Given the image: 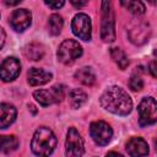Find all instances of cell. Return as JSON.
Here are the masks:
<instances>
[{
  "mask_svg": "<svg viewBox=\"0 0 157 157\" xmlns=\"http://www.w3.org/2000/svg\"><path fill=\"white\" fill-rule=\"evenodd\" d=\"M99 103L105 110L123 117L128 115L132 109V101L130 96L118 86H112L105 90L101 96Z\"/></svg>",
  "mask_w": 157,
  "mask_h": 157,
  "instance_id": "1",
  "label": "cell"
},
{
  "mask_svg": "<svg viewBox=\"0 0 157 157\" xmlns=\"http://www.w3.org/2000/svg\"><path fill=\"white\" fill-rule=\"evenodd\" d=\"M55 146H56V137L49 128L42 126L36 130L31 142L32 152L36 156L49 157L53 153Z\"/></svg>",
  "mask_w": 157,
  "mask_h": 157,
  "instance_id": "2",
  "label": "cell"
},
{
  "mask_svg": "<svg viewBox=\"0 0 157 157\" xmlns=\"http://www.w3.org/2000/svg\"><path fill=\"white\" fill-rule=\"evenodd\" d=\"M101 37L104 42L110 43L115 39L114 28V13L110 7V2H102V23H101Z\"/></svg>",
  "mask_w": 157,
  "mask_h": 157,
  "instance_id": "3",
  "label": "cell"
},
{
  "mask_svg": "<svg viewBox=\"0 0 157 157\" xmlns=\"http://www.w3.org/2000/svg\"><path fill=\"white\" fill-rule=\"evenodd\" d=\"M139 124L141 126L152 125L157 120V103L153 97H145L137 107Z\"/></svg>",
  "mask_w": 157,
  "mask_h": 157,
  "instance_id": "4",
  "label": "cell"
},
{
  "mask_svg": "<svg viewBox=\"0 0 157 157\" xmlns=\"http://www.w3.org/2000/svg\"><path fill=\"white\" fill-rule=\"evenodd\" d=\"M81 55H82V47L78 44V42L74 39H66L59 45L58 59L65 65L72 64Z\"/></svg>",
  "mask_w": 157,
  "mask_h": 157,
  "instance_id": "5",
  "label": "cell"
},
{
  "mask_svg": "<svg viewBox=\"0 0 157 157\" xmlns=\"http://www.w3.org/2000/svg\"><path fill=\"white\" fill-rule=\"evenodd\" d=\"M64 96H65V87L63 85H55L49 90H38L34 91L33 93L36 101L43 107L61 102Z\"/></svg>",
  "mask_w": 157,
  "mask_h": 157,
  "instance_id": "6",
  "label": "cell"
},
{
  "mask_svg": "<svg viewBox=\"0 0 157 157\" xmlns=\"http://www.w3.org/2000/svg\"><path fill=\"white\" fill-rule=\"evenodd\" d=\"M85 152L83 140L78 131L75 128L67 130L66 141H65V153L67 157H82Z\"/></svg>",
  "mask_w": 157,
  "mask_h": 157,
  "instance_id": "7",
  "label": "cell"
},
{
  "mask_svg": "<svg viewBox=\"0 0 157 157\" xmlns=\"http://www.w3.org/2000/svg\"><path fill=\"white\" fill-rule=\"evenodd\" d=\"M90 134L97 145L105 146L112 140L113 130L109 124H107L105 121L98 120V121H93L90 125Z\"/></svg>",
  "mask_w": 157,
  "mask_h": 157,
  "instance_id": "8",
  "label": "cell"
},
{
  "mask_svg": "<svg viewBox=\"0 0 157 157\" xmlns=\"http://www.w3.org/2000/svg\"><path fill=\"white\" fill-rule=\"evenodd\" d=\"M72 33L82 40H90L92 34V25L91 18L86 13H77L72 18L71 22Z\"/></svg>",
  "mask_w": 157,
  "mask_h": 157,
  "instance_id": "9",
  "label": "cell"
},
{
  "mask_svg": "<svg viewBox=\"0 0 157 157\" xmlns=\"http://www.w3.org/2000/svg\"><path fill=\"white\" fill-rule=\"evenodd\" d=\"M21 72V64L20 60L11 56L5 59L0 65V78L5 82L13 81Z\"/></svg>",
  "mask_w": 157,
  "mask_h": 157,
  "instance_id": "10",
  "label": "cell"
},
{
  "mask_svg": "<svg viewBox=\"0 0 157 157\" xmlns=\"http://www.w3.org/2000/svg\"><path fill=\"white\" fill-rule=\"evenodd\" d=\"M32 15L27 9L15 10L10 16V25L16 32H23L31 25Z\"/></svg>",
  "mask_w": 157,
  "mask_h": 157,
  "instance_id": "11",
  "label": "cell"
},
{
  "mask_svg": "<svg viewBox=\"0 0 157 157\" xmlns=\"http://www.w3.org/2000/svg\"><path fill=\"white\" fill-rule=\"evenodd\" d=\"M126 152L131 157H144L148 155V145L142 137H131L126 144Z\"/></svg>",
  "mask_w": 157,
  "mask_h": 157,
  "instance_id": "12",
  "label": "cell"
},
{
  "mask_svg": "<svg viewBox=\"0 0 157 157\" xmlns=\"http://www.w3.org/2000/svg\"><path fill=\"white\" fill-rule=\"evenodd\" d=\"M17 115V110L12 104L1 103L0 104V129H6L10 126Z\"/></svg>",
  "mask_w": 157,
  "mask_h": 157,
  "instance_id": "13",
  "label": "cell"
},
{
  "mask_svg": "<svg viewBox=\"0 0 157 157\" xmlns=\"http://www.w3.org/2000/svg\"><path fill=\"white\" fill-rule=\"evenodd\" d=\"M27 77H28V83L31 86H40V85L49 82L53 76L50 72H48L45 70L38 69V67H32L28 71Z\"/></svg>",
  "mask_w": 157,
  "mask_h": 157,
  "instance_id": "14",
  "label": "cell"
},
{
  "mask_svg": "<svg viewBox=\"0 0 157 157\" xmlns=\"http://www.w3.org/2000/svg\"><path fill=\"white\" fill-rule=\"evenodd\" d=\"M150 27L147 25H139L137 27L130 29L129 32V37H130V40L135 44H142L145 43L146 40H148V37H150Z\"/></svg>",
  "mask_w": 157,
  "mask_h": 157,
  "instance_id": "15",
  "label": "cell"
},
{
  "mask_svg": "<svg viewBox=\"0 0 157 157\" xmlns=\"http://www.w3.org/2000/svg\"><path fill=\"white\" fill-rule=\"evenodd\" d=\"M75 78L86 86H92L96 82V75L91 67H81L75 72Z\"/></svg>",
  "mask_w": 157,
  "mask_h": 157,
  "instance_id": "16",
  "label": "cell"
},
{
  "mask_svg": "<svg viewBox=\"0 0 157 157\" xmlns=\"http://www.w3.org/2000/svg\"><path fill=\"white\" fill-rule=\"evenodd\" d=\"M18 147V139L13 135H0V152L9 153Z\"/></svg>",
  "mask_w": 157,
  "mask_h": 157,
  "instance_id": "17",
  "label": "cell"
},
{
  "mask_svg": "<svg viewBox=\"0 0 157 157\" xmlns=\"http://www.w3.org/2000/svg\"><path fill=\"white\" fill-rule=\"evenodd\" d=\"M43 55H44V47L40 43L33 42V43L27 45V48H26V56L29 60H33V61L40 60L43 58Z\"/></svg>",
  "mask_w": 157,
  "mask_h": 157,
  "instance_id": "18",
  "label": "cell"
},
{
  "mask_svg": "<svg viewBox=\"0 0 157 157\" xmlns=\"http://www.w3.org/2000/svg\"><path fill=\"white\" fill-rule=\"evenodd\" d=\"M87 99V94L78 88H74L69 93V103L72 108H80Z\"/></svg>",
  "mask_w": 157,
  "mask_h": 157,
  "instance_id": "19",
  "label": "cell"
},
{
  "mask_svg": "<svg viewBox=\"0 0 157 157\" xmlns=\"http://www.w3.org/2000/svg\"><path fill=\"white\" fill-rule=\"evenodd\" d=\"M110 56L112 59L115 61V64L119 66V69L124 70L128 67L129 65V59L126 56V54L120 49V48H112L110 49Z\"/></svg>",
  "mask_w": 157,
  "mask_h": 157,
  "instance_id": "20",
  "label": "cell"
},
{
  "mask_svg": "<svg viewBox=\"0 0 157 157\" xmlns=\"http://www.w3.org/2000/svg\"><path fill=\"white\" fill-rule=\"evenodd\" d=\"M63 25H64V22H63V18H61L60 15H56V13L52 15L49 17V21H48V31H49V33L52 36H58L63 29Z\"/></svg>",
  "mask_w": 157,
  "mask_h": 157,
  "instance_id": "21",
  "label": "cell"
},
{
  "mask_svg": "<svg viewBox=\"0 0 157 157\" xmlns=\"http://www.w3.org/2000/svg\"><path fill=\"white\" fill-rule=\"evenodd\" d=\"M120 4L134 15H142L146 10L145 5L141 1H121Z\"/></svg>",
  "mask_w": 157,
  "mask_h": 157,
  "instance_id": "22",
  "label": "cell"
},
{
  "mask_svg": "<svg viewBox=\"0 0 157 157\" xmlns=\"http://www.w3.org/2000/svg\"><path fill=\"white\" fill-rule=\"evenodd\" d=\"M129 86H130V88L132 91H140L144 87V81H142V78L140 76H135L134 75L129 80Z\"/></svg>",
  "mask_w": 157,
  "mask_h": 157,
  "instance_id": "23",
  "label": "cell"
},
{
  "mask_svg": "<svg viewBox=\"0 0 157 157\" xmlns=\"http://www.w3.org/2000/svg\"><path fill=\"white\" fill-rule=\"evenodd\" d=\"M64 1H56V2H53V1H45V5L52 7V9H60L61 6H64Z\"/></svg>",
  "mask_w": 157,
  "mask_h": 157,
  "instance_id": "24",
  "label": "cell"
},
{
  "mask_svg": "<svg viewBox=\"0 0 157 157\" xmlns=\"http://www.w3.org/2000/svg\"><path fill=\"white\" fill-rule=\"evenodd\" d=\"M4 44H5V32H4V29L0 27V49L4 47Z\"/></svg>",
  "mask_w": 157,
  "mask_h": 157,
  "instance_id": "25",
  "label": "cell"
},
{
  "mask_svg": "<svg viewBox=\"0 0 157 157\" xmlns=\"http://www.w3.org/2000/svg\"><path fill=\"white\" fill-rule=\"evenodd\" d=\"M71 4H72L74 6H76V7H81V6L87 5V2H86V1H82V2H80V1H78V2H77V1H74V0L71 1Z\"/></svg>",
  "mask_w": 157,
  "mask_h": 157,
  "instance_id": "26",
  "label": "cell"
},
{
  "mask_svg": "<svg viewBox=\"0 0 157 157\" xmlns=\"http://www.w3.org/2000/svg\"><path fill=\"white\" fill-rule=\"evenodd\" d=\"M150 71H151L152 76H153V77H156V71H155V61H151V64H150Z\"/></svg>",
  "mask_w": 157,
  "mask_h": 157,
  "instance_id": "27",
  "label": "cell"
},
{
  "mask_svg": "<svg viewBox=\"0 0 157 157\" xmlns=\"http://www.w3.org/2000/svg\"><path fill=\"white\" fill-rule=\"evenodd\" d=\"M105 157H123V156H121L120 153H118V152H113V151H112V152H108Z\"/></svg>",
  "mask_w": 157,
  "mask_h": 157,
  "instance_id": "28",
  "label": "cell"
},
{
  "mask_svg": "<svg viewBox=\"0 0 157 157\" xmlns=\"http://www.w3.org/2000/svg\"><path fill=\"white\" fill-rule=\"evenodd\" d=\"M20 2H21V0L20 1H5V4L9 6H15V5H18Z\"/></svg>",
  "mask_w": 157,
  "mask_h": 157,
  "instance_id": "29",
  "label": "cell"
}]
</instances>
